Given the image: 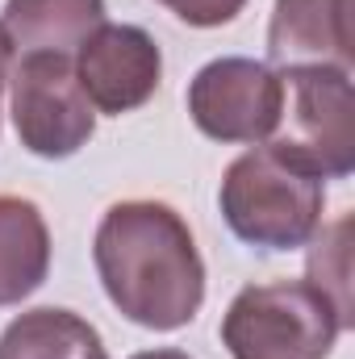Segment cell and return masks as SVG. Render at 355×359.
Here are the masks:
<instances>
[{
	"instance_id": "obj_13",
	"label": "cell",
	"mask_w": 355,
	"mask_h": 359,
	"mask_svg": "<svg viewBox=\"0 0 355 359\" xmlns=\"http://www.w3.org/2000/svg\"><path fill=\"white\" fill-rule=\"evenodd\" d=\"M168 13H176L184 25H192V29H217V25H230L243 8H247V0H159Z\"/></svg>"
},
{
	"instance_id": "obj_15",
	"label": "cell",
	"mask_w": 355,
	"mask_h": 359,
	"mask_svg": "<svg viewBox=\"0 0 355 359\" xmlns=\"http://www.w3.org/2000/svg\"><path fill=\"white\" fill-rule=\"evenodd\" d=\"M130 359H188L184 351H172V347H159V351H138V355Z\"/></svg>"
},
{
	"instance_id": "obj_9",
	"label": "cell",
	"mask_w": 355,
	"mask_h": 359,
	"mask_svg": "<svg viewBox=\"0 0 355 359\" xmlns=\"http://www.w3.org/2000/svg\"><path fill=\"white\" fill-rule=\"evenodd\" d=\"M0 25L21 55H76L105 25V0H8Z\"/></svg>"
},
{
	"instance_id": "obj_11",
	"label": "cell",
	"mask_w": 355,
	"mask_h": 359,
	"mask_svg": "<svg viewBox=\"0 0 355 359\" xmlns=\"http://www.w3.org/2000/svg\"><path fill=\"white\" fill-rule=\"evenodd\" d=\"M0 359H109V351L88 318L42 305L0 330Z\"/></svg>"
},
{
	"instance_id": "obj_1",
	"label": "cell",
	"mask_w": 355,
	"mask_h": 359,
	"mask_svg": "<svg viewBox=\"0 0 355 359\" xmlns=\"http://www.w3.org/2000/svg\"><path fill=\"white\" fill-rule=\"evenodd\" d=\"M105 297L142 330H180L201 313L205 264L188 222L163 201H117L92 238Z\"/></svg>"
},
{
	"instance_id": "obj_3",
	"label": "cell",
	"mask_w": 355,
	"mask_h": 359,
	"mask_svg": "<svg viewBox=\"0 0 355 359\" xmlns=\"http://www.w3.org/2000/svg\"><path fill=\"white\" fill-rule=\"evenodd\" d=\"M343 330L339 309L309 280H272L230 301L222 347L230 359H326Z\"/></svg>"
},
{
	"instance_id": "obj_6",
	"label": "cell",
	"mask_w": 355,
	"mask_h": 359,
	"mask_svg": "<svg viewBox=\"0 0 355 359\" xmlns=\"http://www.w3.org/2000/svg\"><path fill=\"white\" fill-rule=\"evenodd\" d=\"M17 138L38 159H72L88 147L96 109L76 80L72 55H21L8 72Z\"/></svg>"
},
{
	"instance_id": "obj_12",
	"label": "cell",
	"mask_w": 355,
	"mask_h": 359,
	"mask_svg": "<svg viewBox=\"0 0 355 359\" xmlns=\"http://www.w3.org/2000/svg\"><path fill=\"white\" fill-rule=\"evenodd\" d=\"M347 234H351V217H339L330 230L314 234L309 284L330 297V305L339 309L343 326L351 330L355 318H351V247H347Z\"/></svg>"
},
{
	"instance_id": "obj_14",
	"label": "cell",
	"mask_w": 355,
	"mask_h": 359,
	"mask_svg": "<svg viewBox=\"0 0 355 359\" xmlns=\"http://www.w3.org/2000/svg\"><path fill=\"white\" fill-rule=\"evenodd\" d=\"M8 72H13V42L0 25V96H4V84H8Z\"/></svg>"
},
{
	"instance_id": "obj_4",
	"label": "cell",
	"mask_w": 355,
	"mask_h": 359,
	"mask_svg": "<svg viewBox=\"0 0 355 359\" xmlns=\"http://www.w3.org/2000/svg\"><path fill=\"white\" fill-rule=\"evenodd\" d=\"M288 100V126L272 142L322 180H347L355 172V100L351 72L339 67H293L280 76Z\"/></svg>"
},
{
	"instance_id": "obj_7",
	"label": "cell",
	"mask_w": 355,
	"mask_h": 359,
	"mask_svg": "<svg viewBox=\"0 0 355 359\" xmlns=\"http://www.w3.org/2000/svg\"><path fill=\"white\" fill-rule=\"evenodd\" d=\"M72 63L88 104L109 117L142 109L163 80V55L142 25H96Z\"/></svg>"
},
{
	"instance_id": "obj_10",
	"label": "cell",
	"mask_w": 355,
	"mask_h": 359,
	"mask_svg": "<svg viewBox=\"0 0 355 359\" xmlns=\"http://www.w3.org/2000/svg\"><path fill=\"white\" fill-rule=\"evenodd\" d=\"M51 230L34 201L0 196V309L21 305L46 284Z\"/></svg>"
},
{
	"instance_id": "obj_8",
	"label": "cell",
	"mask_w": 355,
	"mask_h": 359,
	"mask_svg": "<svg viewBox=\"0 0 355 359\" xmlns=\"http://www.w3.org/2000/svg\"><path fill=\"white\" fill-rule=\"evenodd\" d=\"M351 13L355 0H276L267 21L272 67L351 72Z\"/></svg>"
},
{
	"instance_id": "obj_2",
	"label": "cell",
	"mask_w": 355,
	"mask_h": 359,
	"mask_svg": "<svg viewBox=\"0 0 355 359\" xmlns=\"http://www.w3.org/2000/svg\"><path fill=\"white\" fill-rule=\"evenodd\" d=\"M217 205L239 243L255 251H297L322 226L326 180L267 142L226 168Z\"/></svg>"
},
{
	"instance_id": "obj_5",
	"label": "cell",
	"mask_w": 355,
	"mask_h": 359,
	"mask_svg": "<svg viewBox=\"0 0 355 359\" xmlns=\"http://www.w3.org/2000/svg\"><path fill=\"white\" fill-rule=\"evenodd\" d=\"M188 117L213 142L260 147L284 121V80L260 59H213L188 84Z\"/></svg>"
}]
</instances>
